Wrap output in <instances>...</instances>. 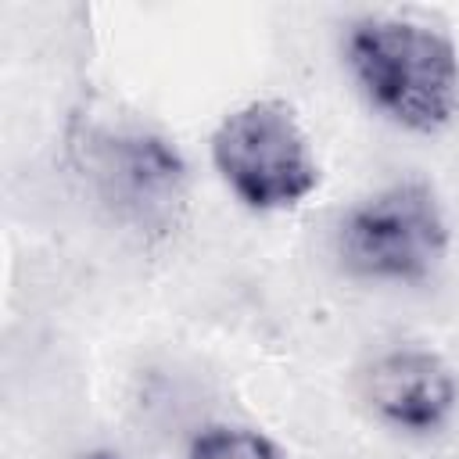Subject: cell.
Here are the masks:
<instances>
[{"label": "cell", "mask_w": 459, "mask_h": 459, "mask_svg": "<svg viewBox=\"0 0 459 459\" xmlns=\"http://www.w3.org/2000/svg\"><path fill=\"white\" fill-rule=\"evenodd\" d=\"M344 61L362 93L405 129L437 133L459 111V57L430 25L362 18L348 29Z\"/></svg>", "instance_id": "obj_1"}, {"label": "cell", "mask_w": 459, "mask_h": 459, "mask_svg": "<svg viewBox=\"0 0 459 459\" xmlns=\"http://www.w3.org/2000/svg\"><path fill=\"white\" fill-rule=\"evenodd\" d=\"M333 244L341 265L355 276L416 283L445 258L448 226L434 190L420 179H405L348 208Z\"/></svg>", "instance_id": "obj_2"}, {"label": "cell", "mask_w": 459, "mask_h": 459, "mask_svg": "<svg viewBox=\"0 0 459 459\" xmlns=\"http://www.w3.org/2000/svg\"><path fill=\"white\" fill-rule=\"evenodd\" d=\"M212 158L226 186L258 212L290 208L319 183L308 140L283 100H247L230 111L212 136Z\"/></svg>", "instance_id": "obj_3"}, {"label": "cell", "mask_w": 459, "mask_h": 459, "mask_svg": "<svg viewBox=\"0 0 459 459\" xmlns=\"http://www.w3.org/2000/svg\"><path fill=\"white\" fill-rule=\"evenodd\" d=\"M82 169L104 208L143 237H169L186 212V165L179 151L140 129L86 133Z\"/></svg>", "instance_id": "obj_4"}, {"label": "cell", "mask_w": 459, "mask_h": 459, "mask_svg": "<svg viewBox=\"0 0 459 459\" xmlns=\"http://www.w3.org/2000/svg\"><path fill=\"white\" fill-rule=\"evenodd\" d=\"M366 402L391 427L427 434L448 420L455 405V377L430 351H387L366 369Z\"/></svg>", "instance_id": "obj_5"}, {"label": "cell", "mask_w": 459, "mask_h": 459, "mask_svg": "<svg viewBox=\"0 0 459 459\" xmlns=\"http://www.w3.org/2000/svg\"><path fill=\"white\" fill-rule=\"evenodd\" d=\"M186 459H287V455L258 430H247V427H208L190 441Z\"/></svg>", "instance_id": "obj_6"}, {"label": "cell", "mask_w": 459, "mask_h": 459, "mask_svg": "<svg viewBox=\"0 0 459 459\" xmlns=\"http://www.w3.org/2000/svg\"><path fill=\"white\" fill-rule=\"evenodd\" d=\"M82 459H122V455H115V452H90V455H82Z\"/></svg>", "instance_id": "obj_7"}]
</instances>
